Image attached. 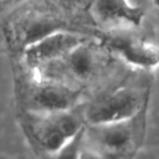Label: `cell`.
<instances>
[{"instance_id":"6","label":"cell","mask_w":159,"mask_h":159,"mask_svg":"<svg viewBox=\"0 0 159 159\" xmlns=\"http://www.w3.org/2000/svg\"><path fill=\"white\" fill-rule=\"evenodd\" d=\"M68 30L66 21L51 10H30L15 19L9 27V40L21 51L42 37Z\"/></svg>"},{"instance_id":"9","label":"cell","mask_w":159,"mask_h":159,"mask_svg":"<svg viewBox=\"0 0 159 159\" xmlns=\"http://www.w3.org/2000/svg\"><path fill=\"white\" fill-rule=\"evenodd\" d=\"M91 15L101 24L127 22L130 25H139L144 12L129 0H93Z\"/></svg>"},{"instance_id":"8","label":"cell","mask_w":159,"mask_h":159,"mask_svg":"<svg viewBox=\"0 0 159 159\" xmlns=\"http://www.w3.org/2000/svg\"><path fill=\"white\" fill-rule=\"evenodd\" d=\"M102 41L107 48L116 52L132 66L145 70L159 66V47L153 43L120 32L107 34Z\"/></svg>"},{"instance_id":"2","label":"cell","mask_w":159,"mask_h":159,"mask_svg":"<svg viewBox=\"0 0 159 159\" xmlns=\"http://www.w3.org/2000/svg\"><path fill=\"white\" fill-rule=\"evenodd\" d=\"M22 128L31 144L47 155H53L84 125V116L75 108L52 113L26 111L21 117Z\"/></svg>"},{"instance_id":"7","label":"cell","mask_w":159,"mask_h":159,"mask_svg":"<svg viewBox=\"0 0 159 159\" xmlns=\"http://www.w3.org/2000/svg\"><path fill=\"white\" fill-rule=\"evenodd\" d=\"M87 39L88 36L75 30H58L24 48L22 56L29 67L39 70L61 58L71 48Z\"/></svg>"},{"instance_id":"1","label":"cell","mask_w":159,"mask_h":159,"mask_svg":"<svg viewBox=\"0 0 159 159\" xmlns=\"http://www.w3.org/2000/svg\"><path fill=\"white\" fill-rule=\"evenodd\" d=\"M144 127L145 108L127 119L86 124L83 152L91 157H130L142 143Z\"/></svg>"},{"instance_id":"10","label":"cell","mask_w":159,"mask_h":159,"mask_svg":"<svg viewBox=\"0 0 159 159\" xmlns=\"http://www.w3.org/2000/svg\"><path fill=\"white\" fill-rule=\"evenodd\" d=\"M153 4H154L157 7H159V0H153Z\"/></svg>"},{"instance_id":"4","label":"cell","mask_w":159,"mask_h":159,"mask_svg":"<svg viewBox=\"0 0 159 159\" xmlns=\"http://www.w3.org/2000/svg\"><path fill=\"white\" fill-rule=\"evenodd\" d=\"M80 98L81 89L78 87L40 75L24 91L26 111L36 113H52L76 108Z\"/></svg>"},{"instance_id":"5","label":"cell","mask_w":159,"mask_h":159,"mask_svg":"<svg viewBox=\"0 0 159 159\" xmlns=\"http://www.w3.org/2000/svg\"><path fill=\"white\" fill-rule=\"evenodd\" d=\"M148 93L135 87H119L93 101L83 111L86 124L104 123L134 117L147 108Z\"/></svg>"},{"instance_id":"3","label":"cell","mask_w":159,"mask_h":159,"mask_svg":"<svg viewBox=\"0 0 159 159\" xmlns=\"http://www.w3.org/2000/svg\"><path fill=\"white\" fill-rule=\"evenodd\" d=\"M103 66V55L89 37L71 48L61 58L39 68V75L78 87L93 80Z\"/></svg>"}]
</instances>
